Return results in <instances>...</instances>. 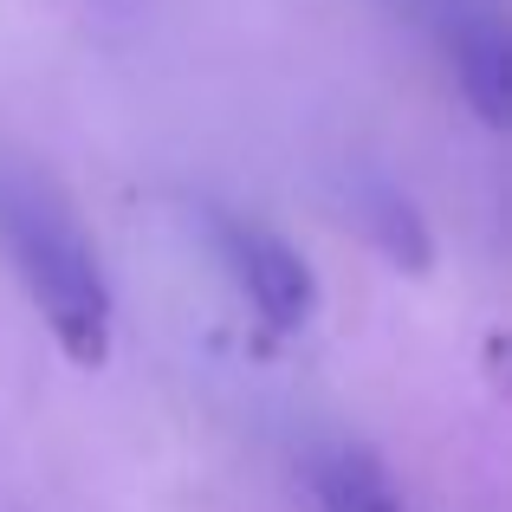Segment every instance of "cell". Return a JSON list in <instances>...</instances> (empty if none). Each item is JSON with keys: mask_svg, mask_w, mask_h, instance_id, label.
I'll return each mask as SVG.
<instances>
[{"mask_svg": "<svg viewBox=\"0 0 512 512\" xmlns=\"http://www.w3.org/2000/svg\"><path fill=\"white\" fill-rule=\"evenodd\" d=\"M0 247L59 350L78 370H98L111 357V279L72 201L26 169H0Z\"/></svg>", "mask_w": 512, "mask_h": 512, "instance_id": "obj_1", "label": "cell"}, {"mask_svg": "<svg viewBox=\"0 0 512 512\" xmlns=\"http://www.w3.org/2000/svg\"><path fill=\"white\" fill-rule=\"evenodd\" d=\"M221 253L234 266V286L247 292V305L273 331H299L318 312V273L305 266V253L286 234L260 221H221Z\"/></svg>", "mask_w": 512, "mask_h": 512, "instance_id": "obj_2", "label": "cell"}, {"mask_svg": "<svg viewBox=\"0 0 512 512\" xmlns=\"http://www.w3.org/2000/svg\"><path fill=\"white\" fill-rule=\"evenodd\" d=\"M454 52V85L461 98L474 104V117L487 130H506L512 124V39L493 13H467L448 39Z\"/></svg>", "mask_w": 512, "mask_h": 512, "instance_id": "obj_3", "label": "cell"}, {"mask_svg": "<svg viewBox=\"0 0 512 512\" xmlns=\"http://www.w3.org/2000/svg\"><path fill=\"white\" fill-rule=\"evenodd\" d=\"M312 493L325 512H402L396 474L383 467V454L363 441H338L312 461Z\"/></svg>", "mask_w": 512, "mask_h": 512, "instance_id": "obj_4", "label": "cell"}, {"mask_svg": "<svg viewBox=\"0 0 512 512\" xmlns=\"http://www.w3.org/2000/svg\"><path fill=\"white\" fill-rule=\"evenodd\" d=\"M357 214H363V234L376 240V253H383L396 273H428V266H435V234H428L422 208H415L396 182H376L370 175V182L357 188Z\"/></svg>", "mask_w": 512, "mask_h": 512, "instance_id": "obj_5", "label": "cell"}]
</instances>
